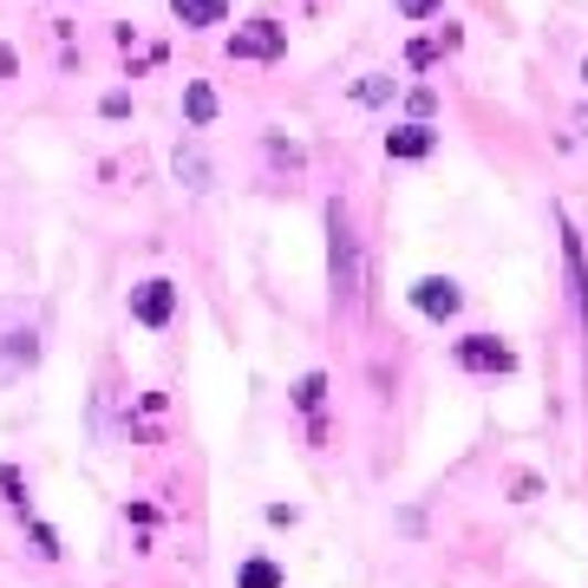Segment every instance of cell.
Wrapping results in <instances>:
<instances>
[{
  "mask_svg": "<svg viewBox=\"0 0 588 588\" xmlns=\"http://www.w3.org/2000/svg\"><path fill=\"white\" fill-rule=\"evenodd\" d=\"M222 7H229V0H170V13H177L183 27H222Z\"/></svg>",
  "mask_w": 588,
  "mask_h": 588,
  "instance_id": "ba28073f",
  "label": "cell"
},
{
  "mask_svg": "<svg viewBox=\"0 0 588 588\" xmlns=\"http://www.w3.org/2000/svg\"><path fill=\"white\" fill-rule=\"evenodd\" d=\"M412 307H419V314H432V321H451V314L464 307V288H458L451 275H426V282L412 288Z\"/></svg>",
  "mask_w": 588,
  "mask_h": 588,
  "instance_id": "8992f818",
  "label": "cell"
},
{
  "mask_svg": "<svg viewBox=\"0 0 588 588\" xmlns=\"http://www.w3.org/2000/svg\"><path fill=\"white\" fill-rule=\"evenodd\" d=\"M321 399H327V379H321V372H307V379L294 386V406H301V412H321Z\"/></svg>",
  "mask_w": 588,
  "mask_h": 588,
  "instance_id": "4fadbf2b",
  "label": "cell"
},
{
  "mask_svg": "<svg viewBox=\"0 0 588 588\" xmlns=\"http://www.w3.org/2000/svg\"><path fill=\"white\" fill-rule=\"evenodd\" d=\"M327 235H334V242H327L334 307H340V314H354V307H360V282H367V275H360V235H354V222H347V210H340V203H327Z\"/></svg>",
  "mask_w": 588,
  "mask_h": 588,
  "instance_id": "6da1fadb",
  "label": "cell"
},
{
  "mask_svg": "<svg viewBox=\"0 0 588 588\" xmlns=\"http://www.w3.org/2000/svg\"><path fill=\"white\" fill-rule=\"evenodd\" d=\"M282 46H288V27H275V20H249V27L229 40L235 60H282Z\"/></svg>",
  "mask_w": 588,
  "mask_h": 588,
  "instance_id": "277c9868",
  "label": "cell"
},
{
  "mask_svg": "<svg viewBox=\"0 0 588 588\" xmlns=\"http://www.w3.org/2000/svg\"><path fill=\"white\" fill-rule=\"evenodd\" d=\"M563 262H569V282H576V307H582V327H588V262H582V242L563 235Z\"/></svg>",
  "mask_w": 588,
  "mask_h": 588,
  "instance_id": "9c48e42d",
  "label": "cell"
},
{
  "mask_svg": "<svg viewBox=\"0 0 588 588\" xmlns=\"http://www.w3.org/2000/svg\"><path fill=\"white\" fill-rule=\"evenodd\" d=\"M235 588H282V569H275L269 556H249V563L235 569Z\"/></svg>",
  "mask_w": 588,
  "mask_h": 588,
  "instance_id": "8fae6325",
  "label": "cell"
},
{
  "mask_svg": "<svg viewBox=\"0 0 588 588\" xmlns=\"http://www.w3.org/2000/svg\"><path fill=\"white\" fill-rule=\"evenodd\" d=\"M392 7H399L406 20H432V13H439L444 0H392Z\"/></svg>",
  "mask_w": 588,
  "mask_h": 588,
  "instance_id": "5bb4252c",
  "label": "cell"
},
{
  "mask_svg": "<svg viewBox=\"0 0 588 588\" xmlns=\"http://www.w3.org/2000/svg\"><path fill=\"white\" fill-rule=\"evenodd\" d=\"M33 360H40L33 314H27L20 301H0V386H7V379H20V372H33Z\"/></svg>",
  "mask_w": 588,
  "mask_h": 588,
  "instance_id": "7a4b0ae2",
  "label": "cell"
},
{
  "mask_svg": "<svg viewBox=\"0 0 588 588\" xmlns=\"http://www.w3.org/2000/svg\"><path fill=\"white\" fill-rule=\"evenodd\" d=\"M177 177H183V183H190V190L203 197V190H210V164H203V150L177 145Z\"/></svg>",
  "mask_w": 588,
  "mask_h": 588,
  "instance_id": "7c38bea8",
  "label": "cell"
},
{
  "mask_svg": "<svg viewBox=\"0 0 588 588\" xmlns=\"http://www.w3.org/2000/svg\"><path fill=\"white\" fill-rule=\"evenodd\" d=\"M177 314V288L164 282V275H150V282H138L132 288V321H145V327H164Z\"/></svg>",
  "mask_w": 588,
  "mask_h": 588,
  "instance_id": "5b68a950",
  "label": "cell"
},
{
  "mask_svg": "<svg viewBox=\"0 0 588 588\" xmlns=\"http://www.w3.org/2000/svg\"><path fill=\"white\" fill-rule=\"evenodd\" d=\"M13 66H20V60H13V46H0V78H13Z\"/></svg>",
  "mask_w": 588,
  "mask_h": 588,
  "instance_id": "2e32d148",
  "label": "cell"
},
{
  "mask_svg": "<svg viewBox=\"0 0 588 588\" xmlns=\"http://www.w3.org/2000/svg\"><path fill=\"white\" fill-rule=\"evenodd\" d=\"M183 118H190V125H210V118H217V92H210L203 78L183 85Z\"/></svg>",
  "mask_w": 588,
  "mask_h": 588,
  "instance_id": "30bf717a",
  "label": "cell"
},
{
  "mask_svg": "<svg viewBox=\"0 0 588 588\" xmlns=\"http://www.w3.org/2000/svg\"><path fill=\"white\" fill-rule=\"evenodd\" d=\"M386 92H392V85H386V78H379V73H372L367 85H360V98H367V105H379V98H386Z\"/></svg>",
  "mask_w": 588,
  "mask_h": 588,
  "instance_id": "9a60e30c",
  "label": "cell"
},
{
  "mask_svg": "<svg viewBox=\"0 0 588 588\" xmlns=\"http://www.w3.org/2000/svg\"><path fill=\"white\" fill-rule=\"evenodd\" d=\"M582 78H588V66H582Z\"/></svg>",
  "mask_w": 588,
  "mask_h": 588,
  "instance_id": "e0dca14e",
  "label": "cell"
},
{
  "mask_svg": "<svg viewBox=\"0 0 588 588\" xmlns=\"http://www.w3.org/2000/svg\"><path fill=\"white\" fill-rule=\"evenodd\" d=\"M432 145H439V132L432 125H399V132H386V157H432Z\"/></svg>",
  "mask_w": 588,
  "mask_h": 588,
  "instance_id": "52a82bcc",
  "label": "cell"
},
{
  "mask_svg": "<svg viewBox=\"0 0 588 588\" xmlns=\"http://www.w3.org/2000/svg\"><path fill=\"white\" fill-rule=\"evenodd\" d=\"M451 360L464 372H511L516 367V354L497 340V334H464L458 347H451Z\"/></svg>",
  "mask_w": 588,
  "mask_h": 588,
  "instance_id": "3957f363",
  "label": "cell"
}]
</instances>
